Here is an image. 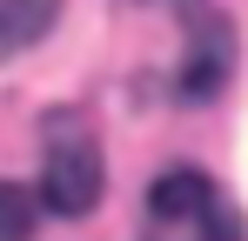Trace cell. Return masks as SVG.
Wrapping results in <instances>:
<instances>
[{"label": "cell", "instance_id": "cell-4", "mask_svg": "<svg viewBox=\"0 0 248 241\" xmlns=\"http://www.w3.org/2000/svg\"><path fill=\"white\" fill-rule=\"evenodd\" d=\"M54 20H61V7H54V0H0V60H7V54H20L27 40H41Z\"/></svg>", "mask_w": 248, "mask_h": 241}, {"label": "cell", "instance_id": "cell-2", "mask_svg": "<svg viewBox=\"0 0 248 241\" xmlns=\"http://www.w3.org/2000/svg\"><path fill=\"white\" fill-rule=\"evenodd\" d=\"M148 221H155V235H181V241H248L242 214L215 195V181H202L195 167H174V174L155 181Z\"/></svg>", "mask_w": 248, "mask_h": 241}, {"label": "cell", "instance_id": "cell-3", "mask_svg": "<svg viewBox=\"0 0 248 241\" xmlns=\"http://www.w3.org/2000/svg\"><path fill=\"white\" fill-rule=\"evenodd\" d=\"M188 34H195V54H188L181 94H188V101H202V94H215V87H221V74H228L235 34H228V20H221V14H188Z\"/></svg>", "mask_w": 248, "mask_h": 241}, {"label": "cell", "instance_id": "cell-1", "mask_svg": "<svg viewBox=\"0 0 248 241\" xmlns=\"http://www.w3.org/2000/svg\"><path fill=\"white\" fill-rule=\"evenodd\" d=\"M108 174H101V148H94V127H87L74 107L47 114V161H41V201L54 214L81 221L87 208L101 201Z\"/></svg>", "mask_w": 248, "mask_h": 241}, {"label": "cell", "instance_id": "cell-5", "mask_svg": "<svg viewBox=\"0 0 248 241\" xmlns=\"http://www.w3.org/2000/svg\"><path fill=\"white\" fill-rule=\"evenodd\" d=\"M34 228H41V201L14 181H0V241H34Z\"/></svg>", "mask_w": 248, "mask_h": 241}]
</instances>
